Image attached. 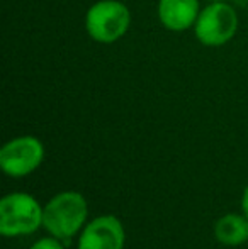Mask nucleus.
<instances>
[{"label": "nucleus", "mask_w": 248, "mask_h": 249, "mask_svg": "<svg viewBox=\"0 0 248 249\" xmlns=\"http://www.w3.org/2000/svg\"><path fill=\"white\" fill-rule=\"evenodd\" d=\"M131 27V12L121 0H97L85 14V31L99 44H114Z\"/></svg>", "instance_id": "nucleus-3"}, {"label": "nucleus", "mask_w": 248, "mask_h": 249, "mask_svg": "<svg viewBox=\"0 0 248 249\" xmlns=\"http://www.w3.org/2000/svg\"><path fill=\"white\" fill-rule=\"evenodd\" d=\"M124 226L116 215H99L85 224L76 249H124Z\"/></svg>", "instance_id": "nucleus-6"}, {"label": "nucleus", "mask_w": 248, "mask_h": 249, "mask_svg": "<svg viewBox=\"0 0 248 249\" xmlns=\"http://www.w3.org/2000/svg\"><path fill=\"white\" fill-rule=\"evenodd\" d=\"M214 237L223 246H242L248 243V219L243 213H226L214 224Z\"/></svg>", "instance_id": "nucleus-8"}, {"label": "nucleus", "mask_w": 248, "mask_h": 249, "mask_svg": "<svg viewBox=\"0 0 248 249\" xmlns=\"http://www.w3.org/2000/svg\"><path fill=\"white\" fill-rule=\"evenodd\" d=\"M209 2H228V0H209Z\"/></svg>", "instance_id": "nucleus-11"}, {"label": "nucleus", "mask_w": 248, "mask_h": 249, "mask_svg": "<svg viewBox=\"0 0 248 249\" xmlns=\"http://www.w3.org/2000/svg\"><path fill=\"white\" fill-rule=\"evenodd\" d=\"M238 14L228 2H209L201 9L194 24V36L206 48L228 44L238 31Z\"/></svg>", "instance_id": "nucleus-4"}, {"label": "nucleus", "mask_w": 248, "mask_h": 249, "mask_svg": "<svg viewBox=\"0 0 248 249\" xmlns=\"http://www.w3.org/2000/svg\"><path fill=\"white\" fill-rule=\"evenodd\" d=\"M44 161V144L36 136H19L7 141L0 149V168L10 178H24Z\"/></svg>", "instance_id": "nucleus-5"}, {"label": "nucleus", "mask_w": 248, "mask_h": 249, "mask_svg": "<svg viewBox=\"0 0 248 249\" xmlns=\"http://www.w3.org/2000/svg\"><path fill=\"white\" fill-rule=\"evenodd\" d=\"M29 249H65V248H63L61 239H58V237H55V236H46V237H41V239L34 241Z\"/></svg>", "instance_id": "nucleus-9"}, {"label": "nucleus", "mask_w": 248, "mask_h": 249, "mask_svg": "<svg viewBox=\"0 0 248 249\" xmlns=\"http://www.w3.org/2000/svg\"><path fill=\"white\" fill-rule=\"evenodd\" d=\"M89 217V203L80 192L66 190L51 197L44 205L43 227L50 236L65 241L82 232Z\"/></svg>", "instance_id": "nucleus-1"}, {"label": "nucleus", "mask_w": 248, "mask_h": 249, "mask_svg": "<svg viewBox=\"0 0 248 249\" xmlns=\"http://www.w3.org/2000/svg\"><path fill=\"white\" fill-rule=\"evenodd\" d=\"M44 207L26 192H12L0 200V234L3 237L31 236L43 227Z\"/></svg>", "instance_id": "nucleus-2"}, {"label": "nucleus", "mask_w": 248, "mask_h": 249, "mask_svg": "<svg viewBox=\"0 0 248 249\" xmlns=\"http://www.w3.org/2000/svg\"><path fill=\"white\" fill-rule=\"evenodd\" d=\"M242 213L248 219V185H247V188L243 190V195H242Z\"/></svg>", "instance_id": "nucleus-10"}, {"label": "nucleus", "mask_w": 248, "mask_h": 249, "mask_svg": "<svg viewBox=\"0 0 248 249\" xmlns=\"http://www.w3.org/2000/svg\"><path fill=\"white\" fill-rule=\"evenodd\" d=\"M199 0H158L156 16L170 33H186L192 29L201 12Z\"/></svg>", "instance_id": "nucleus-7"}]
</instances>
